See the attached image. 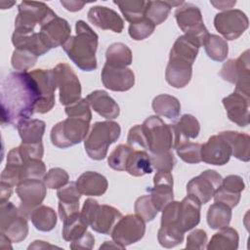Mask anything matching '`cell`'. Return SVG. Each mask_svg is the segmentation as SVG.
<instances>
[{"label":"cell","mask_w":250,"mask_h":250,"mask_svg":"<svg viewBox=\"0 0 250 250\" xmlns=\"http://www.w3.org/2000/svg\"><path fill=\"white\" fill-rule=\"evenodd\" d=\"M121 128L114 121L96 122L84 140V146L88 156L94 160H102L106 154L111 144L120 137Z\"/></svg>","instance_id":"cell-3"},{"label":"cell","mask_w":250,"mask_h":250,"mask_svg":"<svg viewBox=\"0 0 250 250\" xmlns=\"http://www.w3.org/2000/svg\"><path fill=\"white\" fill-rule=\"evenodd\" d=\"M101 77L104 86L115 92L128 91L135 85V74L128 67H117L104 63Z\"/></svg>","instance_id":"cell-18"},{"label":"cell","mask_w":250,"mask_h":250,"mask_svg":"<svg viewBox=\"0 0 250 250\" xmlns=\"http://www.w3.org/2000/svg\"><path fill=\"white\" fill-rule=\"evenodd\" d=\"M146 232V222L137 214L121 217L111 230L113 241L123 249L143 238Z\"/></svg>","instance_id":"cell-12"},{"label":"cell","mask_w":250,"mask_h":250,"mask_svg":"<svg viewBox=\"0 0 250 250\" xmlns=\"http://www.w3.org/2000/svg\"><path fill=\"white\" fill-rule=\"evenodd\" d=\"M222 102L231 122L240 127H246L249 124L250 96L233 91V93L225 97Z\"/></svg>","instance_id":"cell-20"},{"label":"cell","mask_w":250,"mask_h":250,"mask_svg":"<svg viewBox=\"0 0 250 250\" xmlns=\"http://www.w3.org/2000/svg\"><path fill=\"white\" fill-rule=\"evenodd\" d=\"M175 18L181 30L196 39L202 46L209 32L204 25L200 9L191 3L184 2L176 10Z\"/></svg>","instance_id":"cell-10"},{"label":"cell","mask_w":250,"mask_h":250,"mask_svg":"<svg viewBox=\"0 0 250 250\" xmlns=\"http://www.w3.org/2000/svg\"><path fill=\"white\" fill-rule=\"evenodd\" d=\"M88 224L83 220L81 214L76 212L63 221L62 235L65 241H73L87 231Z\"/></svg>","instance_id":"cell-41"},{"label":"cell","mask_w":250,"mask_h":250,"mask_svg":"<svg viewBox=\"0 0 250 250\" xmlns=\"http://www.w3.org/2000/svg\"><path fill=\"white\" fill-rule=\"evenodd\" d=\"M203 46L207 56L215 62H223L228 57V43L219 35L209 33L203 42Z\"/></svg>","instance_id":"cell-42"},{"label":"cell","mask_w":250,"mask_h":250,"mask_svg":"<svg viewBox=\"0 0 250 250\" xmlns=\"http://www.w3.org/2000/svg\"><path fill=\"white\" fill-rule=\"evenodd\" d=\"M249 21L245 13L238 9H229L217 14L214 26L227 40H235L248 28Z\"/></svg>","instance_id":"cell-14"},{"label":"cell","mask_w":250,"mask_h":250,"mask_svg":"<svg viewBox=\"0 0 250 250\" xmlns=\"http://www.w3.org/2000/svg\"><path fill=\"white\" fill-rule=\"evenodd\" d=\"M45 128L46 123L40 119H27L21 121L17 126L21 143L24 144H35L42 142Z\"/></svg>","instance_id":"cell-35"},{"label":"cell","mask_w":250,"mask_h":250,"mask_svg":"<svg viewBox=\"0 0 250 250\" xmlns=\"http://www.w3.org/2000/svg\"><path fill=\"white\" fill-rule=\"evenodd\" d=\"M249 62V50H246L237 59H230L225 62L220 71L224 80L235 84L234 91L246 96H250Z\"/></svg>","instance_id":"cell-9"},{"label":"cell","mask_w":250,"mask_h":250,"mask_svg":"<svg viewBox=\"0 0 250 250\" xmlns=\"http://www.w3.org/2000/svg\"><path fill=\"white\" fill-rule=\"evenodd\" d=\"M231 156V149L227 141L219 134L211 136L208 141L202 145L201 161L222 166L229 161Z\"/></svg>","instance_id":"cell-21"},{"label":"cell","mask_w":250,"mask_h":250,"mask_svg":"<svg viewBox=\"0 0 250 250\" xmlns=\"http://www.w3.org/2000/svg\"><path fill=\"white\" fill-rule=\"evenodd\" d=\"M219 135L229 145L231 155L243 162L250 160V137L248 134L236 131H223Z\"/></svg>","instance_id":"cell-30"},{"label":"cell","mask_w":250,"mask_h":250,"mask_svg":"<svg viewBox=\"0 0 250 250\" xmlns=\"http://www.w3.org/2000/svg\"><path fill=\"white\" fill-rule=\"evenodd\" d=\"M239 236L236 229L229 226L220 229L210 239L206 248L208 250H236L238 248Z\"/></svg>","instance_id":"cell-32"},{"label":"cell","mask_w":250,"mask_h":250,"mask_svg":"<svg viewBox=\"0 0 250 250\" xmlns=\"http://www.w3.org/2000/svg\"><path fill=\"white\" fill-rule=\"evenodd\" d=\"M0 230L15 243L21 242L28 234L26 217L12 202L0 204Z\"/></svg>","instance_id":"cell-8"},{"label":"cell","mask_w":250,"mask_h":250,"mask_svg":"<svg viewBox=\"0 0 250 250\" xmlns=\"http://www.w3.org/2000/svg\"><path fill=\"white\" fill-rule=\"evenodd\" d=\"M57 246L51 245L45 241L42 240H35L32 244L28 246V249H42V248H55Z\"/></svg>","instance_id":"cell-61"},{"label":"cell","mask_w":250,"mask_h":250,"mask_svg":"<svg viewBox=\"0 0 250 250\" xmlns=\"http://www.w3.org/2000/svg\"><path fill=\"white\" fill-rule=\"evenodd\" d=\"M37 56L25 49H15L12 55L11 63L18 71H26L33 67L37 62Z\"/></svg>","instance_id":"cell-46"},{"label":"cell","mask_w":250,"mask_h":250,"mask_svg":"<svg viewBox=\"0 0 250 250\" xmlns=\"http://www.w3.org/2000/svg\"><path fill=\"white\" fill-rule=\"evenodd\" d=\"M60 102L62 105H70L81 99V84L73 69L65 62L58 63L54 68Z\"/></svg>","instance_id":"cell-11"},{"label":"cell","mask_w":250,"mask_h":250,"mask_svg":"<svg viewBox=\"0 0 250 250\" xmlns=\"http://www.w3.org/2000/svg\"><path fill=\"white\" fill-rule=\"evenodd\" d=\"M86 100L94 111L102 117L114 119L119 116V105L105 91H93L86 97Z\"/></svg>","instance_id":"cell-27"},{"label":"cell","mask_w":250,"mask_h":250,"mask_svg":"<svg viewBox=\"0 0 250 250\" xmlns=\"http://www.w3.org/2000/svg\"><path fill=\"white\" fill-rule=\"evenodd\" d=\"M222 180V176L215 170H205L188 183L187 193L197 198L201 204H205L213 197Z\"/></svg>","instance_id":"cell-16"},{"label":"cell","mask_w":250,"mask_h":250,"mask_svg":"<svg viewBox=\"0 0 250 250\" xmlns=\"http://www.w3.org/2000/svg\"><path fill=\"white\" fill-rule=\"evenodd\" d=\"M74 36H70L62 45L67 57L83 71L95 70L98 66L96 51L98 48V34L84 21L75 22Z\"/></svg>","instance_id":"cell-2"},{"label":"cell","mask_w":250,"mask_h":250,"mask_svg":"<svg viewBox=\"0 0 250 250\" xmlns=\"http://www.w3.org/2000/svg\"><path fill=\"white\" fill-rule=\"evenodd\" d=\"M125 171L131 176L142 177L152 172L150 156L145 150H133L130 154Z\"/></svg>","instance_id":"cell-37"},{"label":"cell","mask_w":250,"mask_h":250,"mask_svg":"<svg viewBox=\"0 0 250 250\" xmlns=\"http://www.w3.org/2000/svg\"><path fill=\"white\" fill-rule=\"evenodd\" d=\"M90 107L91 106L85 98V99H80L78 102L65 106L64 111L68 117L69 116L81 117V118H85V119L91 121L92 112H91Z\"/></svg>","instance_id":"cell-53"},{"label":"cell","mask_w":250,"mask_h":250,"mask_svg":"<svg viewBox=\"0 0 250 250\" xmlns=\"http://www.w3.org/2000/svg\"><path fill=\"white\" fill-rule=\"evenodd\" d=\"M127 142H128V145L133 148L142 147V148L147 149L146 138L144 133L142 125H135L129 130Z\"/></svg>","instance_id":"cell-54"},{"label":"cell","mask_w":250,"mask_h":250,"mask_svg":"<svg viewBox=\"0 0 250 250\" xmlns=\"http://www.w3.org/2000/svg\"><path fill=\"white\" fill-rule=\"evenodd\" d=\"M89 120L69 116L52 128L51 142L59 148H67L84 141L89 133Z\"/></svg>","instance_id":"cell-5"},{"label":"cell","mask_w":250,"mask_h":250,"mask_svg":"<svg viewBox=\"0 0 250 250\" xmlns=\"http://www.w3.org/2000/svg\"><path fill=\"white\" fill-rule=\"evenodd\" d=\"M207 245V234L205 230L196 229L192 230L187 237V249L202 250L205 249Z\"/></svg>","instance_id":"cell-55"},{"label":"cell","mask_w":250,"mask_h":250,"mask_svg":"<svg viewBox=\"0 0 250 250\" xmlns=\"http://www.w3.org/2000/svg\"><path fill=\"white\" fill-rule=\"evenodd\" d=\"M75 183L80 193L88 196H101L106 191L108 187L106 178L94 171L82 173Z\"/></svg>","instance_id":"cell-28"},{"label":"cell","mask_w":250,"mask_h":250,"mask_svg":"<svg viewBox=\"0 0 250 250\" xmlns=\"http://www.w3.org/2000/svg\"><path fill=\"white\" fill-rule=\"evenodd\" d=\"M201 203L197 198L188 194L180 201L178 212V225L186 232L196 227L200 221Z\"/></svg>","instance_id":"cell-25"},{"label":"cell","mask_w":250,"mask_h":250,"mask_svg":"<svg viewBox=\"0 0 250 250\" xmlns=\"http://www.w3.org/2000/svg\"><path fill=\"white\" fill-rule=\"evenodd\" d=\"M46 166L41 159H25L22 164V181L26 179H41L45 176Z\"/></svg>","instance_id":"cell-51"},{"label":"cell","mask_w":250,"mask_h":250,"mask_svg":"<svg viewBox=\"0 0 250 250\" xmlns=\"http://www.w3.org/2000/svg\"><path fill=\"white\" fill-rule=\"evenodd\" d=\"M149 156L151 166L156 171L171 172L176 163L175 156L171 150L160 153H151Z\"/></svg>","instance_id":"cell-52"},{"label":"cell","mask_w":250,"mask_h":250,"mask_svg":"<svg viewBox=\"0 0 250 250\" xmlns=\"http://www.w3.org/2000/svg\"><path fill=\"white\" fill-rule=\"evenodd\" d=\"M173 176L171 172L167 171H156L153 177V187L147 188L151 197L152 203L159 211L173 200Z\"/></svg>","instance_id":"cell-19"},{"label":"cell","mask_w":250,"mask_h":250,"mask_svg":"<svg viewBox=\"0 0 250 250\" xmlns=\"http://www.w3.org/2000/svg\"><path fill=\"white\" fill-rule=\"evenodd\" d=\"M146 138L147 149L151 153H160L174 148V131L172 124H166L160 117L151 115L142 124Z\"/></svg>","instance_id":"cell-6"},{"label":"cell","mask_w":250,"mask_h":250,"mask_svg":"<svg viewBox=\"0 0 250 250\" xmlns=\"http://www.w3.org/2000/svg\"><path fill=\"white\" fill-rule=\"evenodd\" d=\"M33 226L40 231H50L57 225V214L55 210L46 205L34 208L29 216Z\"/></svg>","instance_id":"cell-38"},{"label":"cell","mask_w":250,"mask_h":250,"mask_svg":"<svg viewBox=\"0 0 250 250\" xmlns=\"http://www.w3.org/2000/svg\"><path fill=\"white\" fill-rule=\"evenodd\" d=\"M173 125L174 131V148L189 139H195L200 131L198 120L191 114H184Z\"/></svg>","instance_id":"cell-29"},{"label":"cell","mask_w":250,"mask_h":250,"mask_svg":"<svg viewBox=\"0 0 250 250\" xmlns=\"http://www.w3.org/2000/svg\"><path fill=\"white\" fill-rule=\"evenodd\" d=\"M55 15V12L43 2L22 1L19 5L14 32L23 34L35 32L34 28L37 24L41 25Z\"/></svg>","instance_id":"cell-7"},{"label":"cell","mask_w":250,"mask_h":250,"mask_svg":"<svg viewBox=\"0 0 250 250\" xmlns=\"http://www.w3.org/2000/svg\"><path fill=\"white\" fill-rule=\"evenodd\" d=\"M185 232L176 226H160L157 232L159 244L165 248H173L184 240Z\"/></svg>","instance_id":"cell-44"},{"label":"cell","mask_w":250,"mask_h":250,"mask_svg":"<svg viewBox=\"0 0 250 250\" xmlns=\"http://www.w3.org/2000/svg\"><path fill=\"white\" fill-rule=\"evenodd\" d=\"M154 29H155V24L152 23L148 19L145 17L135 22L130 23L128 32L131 38H133L134 40L140 41L150 36L153 33Z\"/></svg>","instance_id":"cell-49"},{"label":"cell","mask_w":250,"mask_h":250,"mask_svg":"<svg viewBox=\"0 0 250 250\" xmlns=\"http://www.w3.org/2000/svg\"><path fill=\"white\" fill-rule=\"evenodd\" d=\"M152 109L158 116L168 119H176L181 112V104L179 100L171 95L161 94L152 101Z\"/></svg>","instance_id":"cell-34"},{"label":"cell","mask_w":250,"mask_h":250,"mask_svg":"<svg viewBox=\"0 0 250 250\" xmlns=\"http://www.w3.org/2000/svg\"><path fill=\"white\" fill-rule=\"evenodd\" d=\"M202 145L198 143L185 142L176 147L180 158L188 164H197L201 162Z\"/></svg>","instance_id":"cell-47"},{"label":"cell","mask_w":250,"mask_h":250,"mask_svg":"<svg viewBox=\"0 0 250 250\" xmlns=\"http://www.w3.org/2000/svg\"><path fill=\"white\" fill-rule=\"evenodd\" d=\"M210 3L219 10H225L227 11L228 9L231 8L232 6L235 5L236 1H210Z\"/></svg>","instance_id":"cell-60"},{"label":"cell","mask_w":250,"mask_h":250,"mask_svg":"<svg viewBox=\"0 0 250 250\" xmlns=\"http://www.w3.org/2000/svg\"><path fill=\"white\" fill-rule=\"evenodd\" d=\"M12 43L16 49L28 50L37 57L43 56L49 51V49L42 41L39 32H32L26 34L14 32L12 35Z\"/></svg>","instance_id":"cell-33"},{"label":"cell","mask_w":250,"mask_h":250,"mask_svg":"<svg viewBox=\"0 0 250 250\" xmlns=\"http://www.w3.org/2000/svg\"><path fill=\"white\" fill-rule=\"evenodd\" d=\"M231 208L222 202L213 203L207 211V224L213 229H220L229 225Z\"/></svg>","instance_id":"cell-40"},{"label":"cell","mask_w":250,"mask_h":250,"mask_svg":"<svg viewBox=\"0 0 250 250\" xmlns=\"http://www.w3.org/2000/svg\"><path fill=\"white\" fill-rule=\"evenodd\" d=\"M95 245V238L91 232L86 231L79 238L71 241L69 247L71 249H92Z\"/></svg>","instance_id":"cell-57"},{"label":"cell","mask_w":250,"mask_h":250,"mask_svg":"<svg viewBox=\"0 0 250 250\" xmlns=\"http://www.w3.org/2000/svg\"><path fill=\"white\" fill-rule=\"evenodd\" d=\"M245 188L243 179L238 175H229L222 180L220 187L215 191L213 197L215 202H222L229 207H235L241 197V192Z\"/></svg>","instance_id":"cell-22"},{"label":"cell","mask_w":250,"mask_h":250,"mask_svg":"<svg viewBox=\"0 0 250 250\" xmlns=\"http://www.w3.org/2000/svg\"><path fill=\"white\" fill-rule=\"evenodd\" d=\"M184 1H146L145 17L158 25L165 21L173 7L181 6Z\"/></svg>","instance_id":"cell-36"},{"label":"cell","mask_w":250,"mask_h":250,"mask_svg":"<svg viewBox=\"0 0 250 250\" xmlns=\"http://www.w3.org/2000/svg\"><path fill=\"white\" fill-rule=\"evenodd\" d=\"M39 91L27 71L9 73L1 83V123L17 127L35 112Z\"/></svg>","instance_id":"cell-1"},{"label":"cell","mask_w":250,"mask_h":250,"mask_svg":"<svg viewBox=\"0 0 250 250\" xmlns=\"http://www.w3.org/2000/svg\"><path fill=\"white\" fill-rule=\"evenodd\" d=\"M88 20L95 26L120 33L124 28V21L114 10L105 6H95L90 8L87 14Z\"/></svg>","instance_id":"cell-23"},{"label":"cell","mask_w":250,"mask_h":250,"mask_svg":"<svg viewBox=\"0 0 250 250\" xmlns=\"http://www.w3.org/2000/svg\"><path fill=\"white\" fill-rule=\"evenodd\" d=\"M134 208L136 214L139 217H141L146 223L152 221L158 213V210L152 203L149 194L142 195L139 198H137Z\"/></svg>","instance_id":"cell-48"},{"label":"cell","mask_w":250,"mask_h":250,"mask_svg":"<svg viewBox=\"0 0 250 250\" xmlns=\"http://www.w3.org/2000/svg\"><path fill=\"white\" fill-rule=\"evenodd\" d=\"M200 46V43L196 39L184 34L178 37L175 41L170 51V56L179 58L189 62L190 64H193Z\"/></svg>","instance_id":"cell-31"},{"label":"cell","mask_w":250,"mask_h":250,"mask_svg":"<svg viewBox=\"0 0 250 250\" xmlns=\"http://www.w3.org/2000/svg\"><path fill=\"white\" fill-rule=\"evenodd\" d=\"M80 214L93 230L103 234L111 232L116 222L122 217L118 209L106 204L100 205L93 198L85 200Z\"/></svg>","instance_id":"cell-4"},{"label":"cell","mask_w":250,"mask_h":250,"mask_svg":"<svg viewBox=\"0 0 250 250\" xmlns=\"http://www.w3.org/2000/svg\"><path fill=\"white\" fill-rule=\"evenodd\" d=\"M59 198V216L63 222L68 216L79 212V200L81 193L76 187L75 182L67 183L57 191Z\"/></svg>","instance_id":"cell-26"},{"label":"cell","mask_w":250,"mask_h":250,"mask_svg":"<svg viewBox=\"0 0 250 250\" xmlns=\"http://www.w3.org/2000/svg\"><path fill=\"white\" fill-rule=\"evenodd\" d=\"M69 181L67 172L60 167L51 168L43 177V182L48 188L59 189L64 187Z\"/></svg>","instance_id":"cell-50"},{"label":"cell","mask_w":250,"mask_h":250,"mask_svg":"<svg viewBox=\"0 0 250 250\" xmlns=\"http://www.w3.org/2000/svg\"><path fill=\"white\" fill-rule=\"evenodd\" d=\"M39 34L50 50L62 46L71 36V28L64 19L55 15L40 25Z\"/></svg>","instance_id":"cell-17"},{"label":"cell","mask_w":250,"mask_h":250,"mask_svg":"<svg viewBox=\"0 0 250 250\" xmlns=\"http://www.w3.org/2000/svg\"><path fill=\"white\" fill-rule=\"evenodd\" d=\"M35 79L39 91V101L35 112L46 113L55 105V91L58 88L53 69H34L29 72Z\"/></svg>","instance_id":"cell-15"},{"label":"cell","mask_w":250,"mask_h":250,"mask_svg":"<svg viewBox=\"0 0 250 250\" xmlns=\"http://www.w3.org/2000/svg\"><path fill=\"white\" fill-rule=\"evenodd\" d=\"M134 149L129 145H118L107 158L108 166L116 171H125L128 158Z\"/></svg>","instance_id":"cell-45"},{"label":"cell","mask_w":250,"mask_h":250,"mask_svg":"<svg viewBox=\"0 0 250 250\" xmlns=\"http://www.w3.org/2000/svg\"><path fill=\"white\" fill-rule=\"evenodd\" d=\"M105 60L106 64L117 67H127L132 63V51L127 45L116 42L109 45L106 49Z\"/></svg>","instance_id":"cell-39"},{"label":"cell","mask_w":250,"mask_h":250,"mask_svg":"<svg viewBox=\"0 0 250 250\" xmlns=\"http://www.w3.org/2000/svg\"><path fill=\"white\" fill-rule=\"evenodd\" d=\"M192 74V64L176 57L169 56V62L165 70V79L169 85L180 89L186 87Z\"/></svg>","instance_id":"cell-24"},{"label":"cell","mask_w":250,"mask_h":250,"mask_svg":"<svg viewBox=\"0 0 250 250\" xmlns=\"http://www.w3.org/2000/svg\"><path fill=\"white\" fill-rule=\"evenodd\" d=\"M20 152L22 156V158L29 159H42L43 154H44V146L42 142L40 143H35V144H24L21 143L19 146Z\"/></svg>","instance_id":"cell-56"},{"label":"cell","mask_w":250,"mask_h":250,"mask_svg":"<svg viewBox=\"0 0 250 250\" xmlns=\"http://www.w3.org/2000/svg\"><path fill=\"white\" fill-rule=\"evenodd\" d=\"M61 4L67 10L70 12H77L80 11L84 5L86 4L85 2H81V1H75V0H70V1H64L62 0Z\"/></svg>","instance_id":"cell-59"},{"label":"cell","mask_w":250,"mask_h":250,"mask_svg":"<svg viewBox=\"0 0 250 250\" xmlns=\"http://www.w3.org/2000/svg\"><path fill=\"white\" fill-rule=\"evenodd\" d=\"M13 188L14 187L6 183L0 182V204L5 203L9 200V198L13 193Z\"/></svg>","instance_id":"cell-58"},{"label":"cell","mask_w":250,"mask_h":250,"mask_svg":"<svg viewBox=\"0 0 250 250\" xmlns=\"http://www.w3.org/2000/svg\"><path fill=\"white\" fill-rule=\"evenodd\" d=\"M125 20L130 23L135 22L145 18L146 1L144 0H130V1H114Z\"/></svg>","instance_id":"cell-43"},{"label":"cell","mask_w":250,"mask_h":250,"mask_svg":"<svg viewBox=\"0 0 250 250\" xmlns=\"http://www.w3.org/2000/svg\"><path fill=\"white\" fill-rule=\"evenodd\" d=\"M16 192L21 200L20 212L29 218L31 211L41 205L47 194V187L39 179H26L16 188Z\"/></svg>","instance_id":"cell-13"}]
</instances>
